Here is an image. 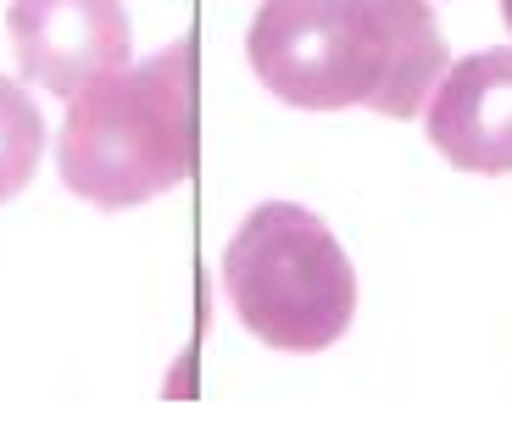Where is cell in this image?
<instances>
[{
    "label": "cell",
    "mask_w": 512,
    "mask_h": 434,
    "mask_svg": "<svg viewBox=\"0 0 512 434\" xmlns=\"http://www.w3.org/2000/svg\"><path fill=\"white\" fill-rule=\"evenodd\" d=\"M6 28L17 45V73L67 101L128 62L123 0H12Z\"/></svg>",
    "instance_id": "277c9868"
},
{
    "label": "cell",
    "mask_w": 512,
    "mask_h": 434,
    "mask_svg": "<svg viewBox=\"0 0 512 434\" xmlns=\"http://www.w3.org/2000/svg\"><path fill=\"white\" fill-rule=\"evenodd\" d=\"M251 73L301 112H423L446 73V34L423 0H268L245 28Z\"/></svg>",
    "instance_id": "6da1fadb"
},
{
    "label": "cell",
    "mask_w": 512,
    "mask_h": 434,
    "mask_svg": "<svg viewBox=\"0 0 512 434\" xmlns=\"http://www.w3.org/2000/svg\"><path fill=\"white\" fill-rule=\"evenodd\" d=\"M501 23H507V34H512V0H501Z\"/></svg>",
    "instance_id": "52a82bcc"
},
{
    "label": "cell",
    "mask_w": 512,
    "mask_h": 434,
    "mask_svg": "<svg viewBox=\"0 0 512 434\" xmlns=\"http://www.w3.org/2000/svg\"><path fill=\"white\" fill-rule=\"evenodd\" d=\"M423 134L462 173H512V45L451 62L423 101Z\"/></svg>",
    "instance_id": "5b68a950"
},
{
    "label": "cell",
    "mask_w": 512,
    "mask_h": 434,
    "mask_svg": "<svg viewBox=\"0 0 512 434\" xmlns=\"http://www.w3.org/2000/svg\"><path fill=\"white\" fill-rule=\"evenodd\" d=\"M223 290L240 323L273 351H323L357 318V268L318 212L256 206L223 251Z\"/></svg>",
    "instance_id": "3957f363"
},
{
    "label": "cell",
    "mask_w": 512,
    "mask_h": 434,
    "mask_svg": "<svg viewBox=\"0 0 512 434\" xmlns=\"http://www.w3.org/2000/svg\"><path fill=\"white\" fill-rule=\"evenodd\" d=\"M45 156V117L17 78H0V206L23 195Z\"/></svg>",
    "instance_id": "8992f818"
},
{
    "label": "cell",
    "mask_w": 512,
    "mask_h": 434,
    "mask_svg": "<svg viewBox=\"0 0 512 434\" xmlns=\"http://www.w3.org/2000/svg\"><path fill=\"white\" fill-rule=\"evenodd\" d=\"M62 184L90 206L123 212L184 184L201 167V67L195 34L78 90L56 134Z\"/></svg>",
    "instance_id": "7a4b0ae2"
}]
</instances>
